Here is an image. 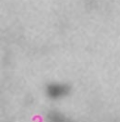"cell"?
Returning <instances> with one entry per match:
<instances>
[{
    "mask_svg": "<svg viewBox=\"0 0 120 122\" xmlns=\"http://www.w3.org/2000/svg\"><path fill=\"white\" fill-rule=\"evenodd\" d=\"M67 92H68L67 87L64 85H60V84H52L48 88L49 94L53 98L61 97L65 93H67Z\"/></svg>",
    "mask_w": 120,
    "mask_h": 122,
    "instance_id": "obj_1",
    "label": "cell"
}]
</instances>
